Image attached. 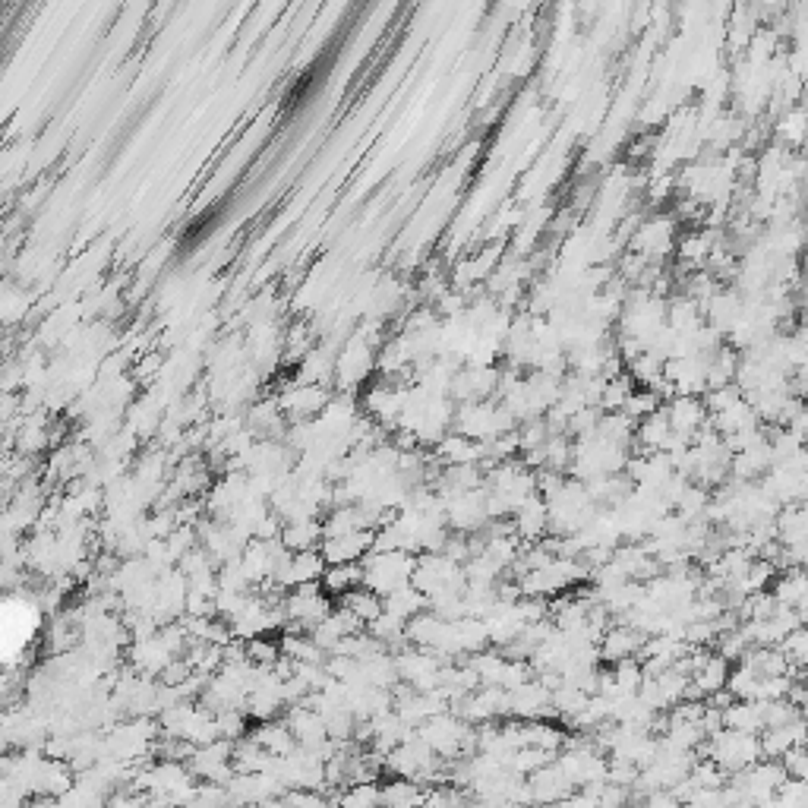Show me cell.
I'll use <instances>...</instances> for the list:
<instances>
[{
    "label": "cell",
    "mask_w": 808,
    "mask_h": 808,
    "mask_svg": "<svg viewBox=\"0 0 808 808\" xmlns=\"http://www.w3.org/2000/svg\"><path fill=\"white\" fill-rule=\"evenodd\" d=\"M363 565V584L373 588L376 594L389 597L398 588H408L414 581L417 569V553L411 550H373L360 559Z\"/></svg>",
    "instance_id": "cell-1"
},
{
    "label": "cell",
    "mask_w": 808,
    "mask_h": 808,
    "mask_svg": "<svg viewBox=\"0 0 808 808\" xmlns=\"http://www.w3.org/2000/svg\"><path fill=\"white\" fill-rule=\"evenodd\" d=\"M701 755H707L711 761H717L726 774H739L745 767H752L755 761L764 758L761 752V736L755 733H742V730H730V726H723L714 736H707L704 745H701Z\"/></svg>",
    "instance_id": "cell-2"
},
{
    "label": "cell",
    "mask_w": 808,
    "mask_h": 808,
    "mask_svg": "<svg viewBox=\"0 0 808 808\" xmlns=\"http://www.w3.org/2000/svg\"><path fill=\"white\" fill-rule=\"evenodd\" d=\"M281 606H285V629H313L322 619L335 610V597L322 588V581L300 584L281 594Z\"/></svg>",
    "instance_id": "cell-3"
},
{
    "label": "cell",
    "mask_w": 808,
    "mask_h": 808,
    "mask_svg": "<svg viewBox=\"0 0 808 808\" xmlns=\"http://www.w3.org/2000/svg\"><path fill=\"white\" fill-rule=\"evenodd\" d=\"M281 717H285V723L291 726L297 745H307V749H326V745H332L326 717H322L307 698L297 701V704H288Z\"/></svg>",
    "instance_id": "cell-4"
},
{
    "label": "cell",
    "mask_w": 808,
    "mask_h": 808,
    "mask_svg": "<svg viewBox=\"0 0 808 808\" xmlns=\"http://www.w3.org/2000/svg\"><path fill=\"white\" fill-rule=\"evenodd\" d=\"M278 408L285 411L288 423L291 420H313L326 411V404L332 401L329 389H322L319 382H297V386H288L278 398Z\"/></svg>",
    "instance_id": "cell-5"
},
{
    "label": "cell",
    "mask_w": 808,
    "mask_h": 808,
    "mask_svg": "<svg viewBox=\"0 0 808 808\" xmlns=\"http://www.w3.org/2000/svg\"><path fill=\"white\" fill-rule=\"evenodd\" d=\"M326 569H329V562H326V556H322V550H300V553H291L285 562H281V569H278V575H275V588L291 591V588H300V584L322 581Z\"/></svg>",
    "instance_id": "cell-6"
},
{
    "label": "cell",
    "mask_w": 808,
    "mask_h": 808,
    "mask_svg": "<svg viewBox=\"0 0 808 808\" xmlns=\"http://www.w3.org/2000/svg\"><path fill=\"white\" fill-rule=\"evenodd\" d=\"M663 408L670 414L673 430L689 442H695V436L704 427H711V411H707V404L698 395H673Z\"/></svg>",
    "instance_id": "cell-7"
},
{
    "label": "cell",
    "mask_w": 808,
    "mask_h": 808,
    "mask_svg": "<svg viewBox=\"0 0 808 808\" xmlns=\"http://www.w3.org/2000/svg\"><path fill=\"white\" fill-rule=\"evenodd\" d=\"M644 644H648V635H644L638 625L616 622L600 638V663H619V660H629V657H641Z\"/></svg>",
    "instance_id": "cell-8"
},
{
    "label": "cell",
    "mask_w": 808,
    "mask_h": 808,
    "mask_svg": "<svg viewBox=\"0 0 808 808\" xmlns=\"http://www.w3.org/2000/svg\"><path fill=\"white\" fill-rule=\"evenodd\" d=\"M512 698V717L518 720H540V717H556L553 707V689H547L537 676H531L528 682H521L518 689L509 692ZM559 720V717H556Z\"/></svg>",
    "instance_id": "cell-9"
},
{
    "label": "cell",
    "mask_w": 808,
    "mask_h": 808,
    "mask_svg": "<svg viewBox=\"0 0 808 808\" xmlns=\"http://www.w3.org/2000/svg\"><path fill=\"white\" fill-rule=\"evenodd\" d=\"M512 528L524 543H537L543 537H550L553 534V528H550V502L543 499L540 493L528 496L512 512Z\"/></svg>",
    "instance_id": "cell-10"
},
{
    "label": "cell",
    "mask_w": 808,
    "mask_h": 808,
    "mask_svg": "<svg viewBox=\"0 0 808 808\" xmlns=\"http://www.w3.org/2000/svg\"><path fill=\"white\" fill-rule=\"evenodd\" d=\"M679 439H685V436H679L673 430L670 414H666L663 404L654 414L641 417L638 427H635V449H641V452H670Z\"/></svg>",
    "instance_id": "cell-11"
},
{
    "label": "cell",
    "mask_w": 808,
    "mask_h": 808,
    "mask_svg": "<svg viewBox=\"0 0 808 808\" xmlns=\"http://www.w3.org/2000/svg\"><path fill=\"white\" fill-rule=\"evenodd\" d=\"M231 802H266V799H281V793L288 790L272 771H253V774H234L228 780Z\"/></svg>",
    "instance_id": "cell-12"
},
{
    "label": "cell",
    "mask_w": 808,
    "mask_h": 808,
    "mask_svg": "<svg viewBox=\"0 0 808 808\" xmlns=\"http://www.w3.org/2000/svg\"><path fill=\"white\" fill-rule=\"evenodd\" d=\"M373 547H376V531L373 528H360V531H351V534L326 537V540H322V556H326L329 565L360 562L367 553H373Z\"/></svg>",
    "instance_id": "cell-13"
},
{
    "label": "cell",
    "mask_w": 808,
    "mask_h": 808,
    "mask_svg": "<svg viewBox=\"0 0 808 808\" xmlns=\"http://www.w3.org/2000/svg\"><path fill=\"white\" fill-rule=\"evenodd\" d=\"M528 793H531V802H565L575 793V786L565 777L559 761H550L537 767L534 774H528Z\"/></svg>",
    "instance_id": "cell-14"
},
{
    "label": "cell",
    "mask_w": 808,
    "mask_h": 808,
    "mask_svg": "<svg viewBox=\"0 0 808 808\" xmlns=\"http://www.w3.org/2000/svg\"><path fill=\"white\" fill-rule=\"evenodd\" d=\"M771 468H774V452H771V439L764 436L755 442V446L742 449L730 458V480L758 483Z\"/></svg>",
    "instance_id": "cell-15"
},
{
    "label": "cell",
    "mask_w": 808,
    "mask_h": 808,
    "mask_svg": "<svg viewBox=\"0 0 808 808\" xmlns=\"http://www.w3.org/2000/svg\"><path fill=\"white\" fill-rule=\"evenodd\" d=\"M805 739H808V723H805V717H796L790 723L767 726V730H761V752H764V758L783 761L793 749L805 745Z\"/></svg>",
    "instance_id": "cell-16"
},
{
    "label": "cell",
    "mask_w": 808,
    "mask_h": 808,
    "mask_svg": "<svg viewBox=\"0 0 808 808\" xmlns=\"http://www.w3.org/2000/svg\"><path fill=\"white\" fill-rule=\"evenodd\" d=\"M433 452H436L433 455L436 464H474V461L483 464V446L477 439L464 436L458 430H449L446 436H442L433 446Z\"/></svg>",
    "instance_id": "cell-17"
},
{
    "label": "cell",
    "mask_w": 808,
    "mask_h": 808,
    "mask_svg": "<svg viewBox=\"0 0 808 808\" xmlns=\"http://www.w3.org/2000/svg\"><path fill=\"white\" fill-rule=\"evenodd\" d=\"M723 726H730V730H742V733H755V736H761V730H764V701L733 698L730 704L723 707Z\"/></svg>",
    "instance_id": "cell-18"
},
{
    "label": "cell",
    "mask_w": 808,
    "mask_h": 808,
    "mask_svg": "<svg viewBox=\"0 0 808 808\" xmlns=\"http://www.w3.org/2000/svg\"><path fill=\"white\" fill-rule=\"evenodd\" d=\"M250 736L262 745V749H266L269 755H288V752H294L297 749V739H294V733H291V726L285 723V717H275V720H259L253 730H250Z\"/></svg>",
    "instance_id": "cell-19"
},
{
    "label": "cell",
    "mask_w": 808,
    "mask_h": 808,
    "mask_svg": "<svg viewBox=\"0 0 808 808\" xmlns=\"http://www.w3.org/2000/svg\"><path fill=\"white\" fill-rule=\"evenodd\" d=\"M322 540H326V531H322V518H300V521H288L281 528V543L291 550H322Z\"/></svg>",
    "instance_id": "cell-20"
},
{
    "label": "cell",
    "mask_w": 808,
    "mask_h": 808,
    "mask_svg": "<svg viewBox=\"0 0 808 808\" xmlns=\"http://www.w3.org/2000/svg\"><path fill=\"white\" fill-rule=\"evenodd\" d=\"M777 540L783 547H793V543H808V499L783 505L777 515Z\"/></svg>",
    "instance_id": "cell-21"
},
{
    "label": "cell",
    "mask_w": 808,
    "mask_h": 808,
    "mask_svg": "<svg viewBox=\"0 0 808 808\" xmlns=\"http://www.w3.org/2000/svg\"><path fill=\"white\" fill-rule=\"evenodd\" d=\"M335 603H341V606H348V610L363 622V625H370L373 619H379L382 613H386V597L382 594H376L373 588H367V584H357L354 591H348V594H341Z\"/></svg>",
    "instance_id": "cell-22"
},
{
    "label": "cell",
    "mask_w": 808,
    "mask_h": 808,
    "mask_svg": "<svg viewBox=\"0 0 808 808\" xmlns=\"http://www.w3.org/2000/svg\"><path fill=\"white\" fill-rule=\"evenodd\" d=\"M231 761H234V771H237V774H253V771H272L275 755H269V752L262 749V745L247 733V736H240V739L234 742V755H231Z\"/></svg>",
    "instance_id": "cell-23"
},
{
    "label": "cell",
    "mask_w": 808,
    "mask_h": 808,
    "mask_svg": "<svg viewBox=\"0 0 808 808\" xmlns=\"http://www.w3.org/2000/svg\"><path fill=\"white\" fill-rule=\"evenodd\" d=\"M427 783L420 780H411V777H392L382 786V805H417V802H427Z\"/></svg>",
    "instance_id": "cell-24"
},
{
    "label": "cell",
    "mask_w": 808,
    "mask_h": 808,
    "mask_svg": "<svg viewBox=\"0 0 808 808\" xmlns=\"http://www.w3.org/2000/svg\"><path fill=\"white\" fill-rule=\"evenodd\" d=\"M386 610H389L392 616L404 619V622H411L417 613L430 610V597L423 594L420 588H414V581H411L408 588H398L395 594L386 597Z\"/></svg>",
    "instance_id": "cell-25"
},
{
    "label": "cell",
    "mask_w": 808,
    "mask_h": 808,
    "mask_svg": "<svg viewBox=\"0 0 808 808\" xmlns=\"http://www.w3.org/2000/svg\"><path fill=\"white\" fill-rule=\"evenodd\" d=\"M357 584H363V565L360 562H338V565H329L326 575H322V588H326L335 600L341 594L354 591Z\"/></svg>",
    "instance_id": "cell-26"
}]
</instances>
